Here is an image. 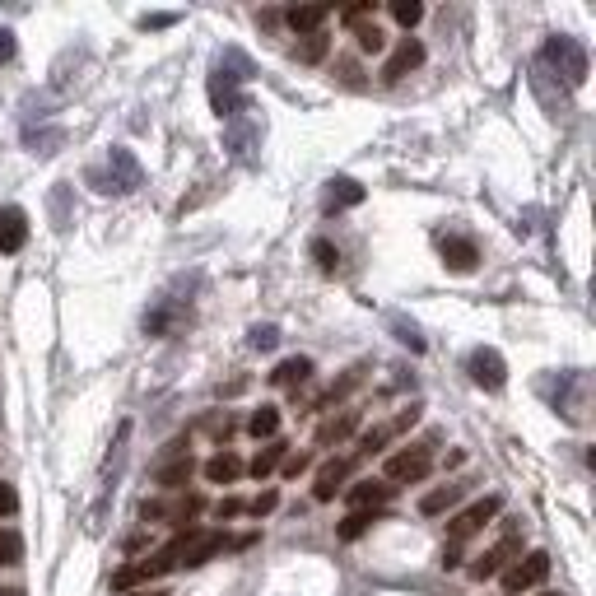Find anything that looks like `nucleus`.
Wrapping results in <instances>:
<instances>
[{
    "instance_id": "obj_1",
    "label": "nucleus",
    "mask_w": 596,
    "mask_h": 596,
    "mask_svg": "<svg viewBox=\"0 0 596 596\" xmlns=\"http://www.w3.org/2000/svg\"><path fill=\"white\" fill-rule=\"evenodd\" d=\"M219 550H229V536H224V531H182V536H173L154 559L117 569L112 573V587H117V592H131L136 583L163 578V573H173V569H201L205 559H215Z\"/></svg>"
},
{
    "instance_id": "obj_2",
    "label": "nucleus",
    "mask_w": 596,
    "mask_h": 596,
    "mask_svg": "<svg viewBox=\"0 0 596 596\" xmlns=\"http://www.w3.org/2000/svg\"><path fill=\"white\" fill-rule=\"evenodd\" d=\"M434 443H438V434H429V438H420V443H406L401 452H392L387 466H382V480H387V485H420L424 475L434 471Z\"/></svg>"
},
{
    "instance_id": "obj_3",
    "label": "nucleus",
    "mask_w": 596,
    "mask_h": 596,
    "mask_svg": "<svg viewBox=\"0 0 596 596\" xmlns=\"http://www.w3.org/2000/svg\"><path fill=\"white\" fill-rule=\"evenodd\" d=\"M499 508H503L499 494H485V499H475L471 508H461V513L447 522V541H452V550H457V545H466L471 536H480V531H485L489 522L499 517Z\"/></svg>"
},
{
    "instance_id": "obj_4",
    "label": "nucleus",
    "mask_w": 596,
    "mask_h": 596,
    "mask_svg": "<svg viewBox=\"0 0 596 596\" xmlns=\"http://www.w3.org/2000/svg\"><path fill=\"white\" fill-rule=\"evenodd\" d=\"M545 578H550V555H545V550H531V555L513 559V564L503 569V592L522 596V592H531V587H541Z\"/></svg>"
},
{
    "instance_id": "obj_5",
    "label": "nucleus",
    "mask_w": 596,
    "mask_h": 596,
    "mask_svg": "<svg viewBox=\"0 0 596 596\" xmlns=\"http://www.w3.org/2000/svg\"><path fill=\"white\" fill-rule=\"evenodd\" d=\"M545 61H550V66H555L559 75L573 84V89L587 80V52L573 38H564V33H555V38L545 42Z\"/></svg>"
},
{
    "instance_id": "obj_6",
    "label": "nucleus",
    "mask_w": 596,
    "mask_h": 596,
    "mask_svg": "<svg viewBox=\"0 0 596 596\" xmlns=\"http://www.w3.org/2000/svg\"><path fill=\"white\" fill-rule=\"evenodd\" d=\"M420 401H415V406H406V410H396L392 420H382L378 429H368L364 438H359V452H364V457H373V452H382V447L387 443H396V438L401 434H410V429H415V424H420Z\"/></svg>"
},
{
    "instance_id": "obj_7",
    "label": "nucleus",
    "mask_w": 596,
    "mask_h": 596,
    "mask_svg": "<svg viewBox=\"0 0 596 596\" xmlns=\"http://www.w3.org/2000/svg\"><path fill=\"white\" fill-rule=\"evenodd\" d=\"M513 559H522V536H517V531L508 527V531H503V541H494V545H489L485 555L475 559V564H471V569H466V573H471V578H480V583H485V578H499V573L508 569Z\"/></svg>"
},
{
    "instance_id": "obj_8",
    "label": "nucleus",
    "mask_w": 596,
    "mask_h": 596,
    "mask_svg": "<svg viewBox=\"0 0 596 596\" xmlns=\"http://www.w3.org/2000/svg\"><path fill=\"white\" fill-rule=\"evenodd\" d=\"M471 378H475V387H485V392H499L503 382H508V364H503V354L499 350H480L471 354Z\"/></svg>"
},
{
    "instance_id": "obj_9",
    "label": "nucleus",
    "mask_w": 596,
    "mask_h": 596,
    "mask_svg": "<svg viewBox=\"0 0 596 596\" xmlns=\"http://www.w3.org/2000/svg\"><path fill=\"white\" fill-rule=\"evenodd\" d=\"M196 513H201V499H196V494H182V499H168V503H145V508H140L145 522H191Z\"/></svg>"
},
{
    "instance_id": "obj_10",
    "label": "nucleus",
    "mask_w": 596,
    "mask_h": 596,
    "mask_svg": "<svg viewBox=\"0 0 596 596\" xmlns=\"http://www.w3.org/2000/svg\"><path fill=\"white\" fill-rule=\"evenodd\" d=\"M350 471H354V457H336V461H326L322 471H317V485H312V499L317 503H331L336 499V489L350 480Z\"/></svg>"
},
{
    "instance_id": "obj_11",
    "label": "nucleus",
    "mask_w": 596,
    "mask_h": 596,
    "mask_svg": "<svg viewBox=\"0 0 596 596\" xmlns=\"http://www.w3.org/2000/svg\"><path fill=\"white\" fill-rule=\"evenodd\" d=\"M415 66H424V47L415 38H401V47H396L392 52V61H387V66H382V80L387 84H396V80H406L410 70Z\"/></svg>"
},
{
    "instance_id": "obj_12",
    "label": "nucleus",
    "mask_w": 596,
    "mask_h": 596,
    "mask_svg": "<svg viewBox=\"0 0 596 596\" xmlns=\"http://www.w3.org/2000/svg\"><path fill=\"white\" fill-rule=\"evenodd\" d=\"M28 243V215L19 205H0V252H19Z\"/></svg>"
},
{
    "instance_id": "obj_13",
    "label": "nucleus",
    "mask_w": 596,
    "mask_h": 596,
    "mask_svg": "<svg viewBox=\"0 0 596 596\" xmlns=\"http://www.w3.org/2000/svg\"><path fill=\"white\" fill-rule=\"evenodd\" d=\"M359 420H364V410H340L336 420H326L322 429H317V438H312V443L317 447H331V443H345V438L354 434V429H359Z\"/></svg>"
},
{
    "instance_id": "obj_14",
    "label": "nucleus",
    "mask_w": 596,
    "mask_h": 596,
    "mask_svg": "<svg viewBox=\"0 0 596 596\" xmlns=\"http://www.w3.org/2000/svg\"><path fill=\"white\" fill-rule=\"evenodd\" d=\"M243 471H247L243 457H233L229 447H224V452H215V457L205 461V480H210V485H233V480H238Z\"/></svg>"
},
{
    "instance_id": "obj_15",
    "label": "nucleus",
    "mask_w": 596,
    "mask_h": 596,
    "mask_svg": "<svg viewBox=\"0 0 596 596\" xmlns=\"http://www.w3.org/2000/svg\"><path fill=\"white\" fill-rule=\"evenodd\" d=\"M475 243L471 238H443V266L447 271H457V275H466V271H475Z\"/></svg>"
},
{
    "instance_id": "obj_16",
    "label": "nucleus",
    "mask_w": 596,
    "mask_h": 596,
    "mask_svg": "<svg viewBox=\"0 0 596 596\" xmlns=\"http://www.w3.org/2000/svg\"><path fill=\"white\" fill-rule=\"evenodd\" d=\"M392 494L396 485H387V480H359V485H350V508H382Z\"/></svg>"
},
{
    "instance_id": "obj_17",
    "label": "nucleus",
    "mask_w": 596,
    "mask_h": 596,
    "mask_svg": "<svg viewBox=\"0 0 596 596\" xmlns=\"http://www.w3.org/2000/svg\"><path fill=\"white\" fill-rule=\"evenodd\" d=\"M378 522H387V513H382V508H354V513L336 527V536H340V541H359V536H364L368 527H378Z\"/></svg>"
},
{
    "instance_id": "obj_18",
    "label": "nucleus",
    "mask_w": 596,
    "mask_h": 596,
    "mask_svg": "<svg viewBox=\"0 0 596 596\" xmlns=\"http://www.w3.org/2000/svg\"><path fill=\"white\" fill-rule=\"evenodd\" d=\"M364 373H368L364 364H354L350 373H345V378H340V382H331V387H326V392L317 396V401H312V410H331V406H336V401H345V396H350L354 387L364 382Z\"/></svg>"
},
{
    "instance_id": "obj_19",
    "label": "nucleus",
    "mask_w": 596,
    "mask_h": 596,
    "mask_svg": "<svg viewBox=\"0 0 596 596\" xmlns=\"http://www.w3.org/2000/svg\"><path fill=\"white\" fill-rule=\"evenodd\" d=\"M285 19H289V28H294V33H303V38H308V33H322V24L331 19V10H326V5H303V10H289Z\"/></svg>"
},
{
    "instance_id": "obj_20",
    "label": "nucleus",
    "mask_w": 596,
    "mask_h": 596,
    "mask_svg": "<svg viewBox=\"0 0 596 596\" xmlns=\"http://www.w3.org/2000/svg\"><path fill=\"white\" fill-rule=\"evenodd\" d=\"M461 494H466V485H438V489H429V494L420 499V513H424V517L447 513V508H452V503H457Z\"/></svg>"
},
{
    "instance_id": "obj_21",
    "label": "nucleus",
    "mask_w": 596,
    "mask_h": 596,
    "mask_svg": "<svg viewBox=\"0 0 596 596\" xmlns=\"http://www.w3.org/2000/svg\"><path fill=\"white\" fill-rule=\"evenodd\" d=\"M312 378V359H285V364L271 373L275 387H303Z\"/></svg>"
},
{
    "instance_id": "obj_22",
    "label": "nucleus",
    "mask_w": 596,
    "mask_h": 596,
    "mask_svg": "<svg viewBox=\"0 0 596 596\" xmlns=\"http://www.w3.org/2000/svg\"><path fill=\"white\" fill-rule=\"evenodd\" d=\"M191 471H196V461H191V452H177L173 466H159V485L163 489H182L191 480Z\"/></svg>"
},
{
    "instance_id": "obj_23",
    "label": "nucleus",
    "mask_w": 596,
    "mask_h": 596,
    "mask_svg": "<svg viewBox=\"0 0 596 596\" xmlns=\"http://www.w3.org/2000/svg\"><path fill=\"white\" fill-rule=\"evenodd\" d=\"M359 201H364V187H359V182H350V177H336V182H331V191H326V210L359 205Z\"/></svg>"
},
{
    "instance_id": "obj_24",
    "label": "nucleus",
    "mask_w": 596,
    "mask_h": 596,
    "mask_svg": "<svg viewBox=\"0 0 596 596\" xmlns=\"http://www.w3.org/2000/svg\"><path fill=\"white\" fill-rule=\"evenodd\" d=\"M285 457H289V443H280V438H275L271 447H261L257 457H252V466H247V471H252V475H257V480H261V475H271V471H275V466H280V461H285Z\"/></svg>"
},
{
    "instance_id": "obj_25",
    "label": "nucleus",
    "mask_w": 596,
    "mask_h": 596,
    "mask_svg": "<svg viewBox=\"0 0 596 596\" xmlns=\"http://www.w3.org/2000/svg\"><path fill=\"white\" fill-rule=\"evenodd\" d=\"M326 47H331V38H326V33H308V38L294 47V56L303 61V66H317V61L326 56Z\"/></svg>"
},
{
    "instance_id": "obj_26",
    "label": "nucleus",
    "mask_w": 596,
    "mask_h": 596,
    "mask_svg": "<svg viewBox=\"0 0 596 596\" xmlns=\"http://www.w3.org/2000/svg\"><path fill=\"white\" fill-rule=\"evenodd\" d=\"M247 429H252V438H275V429H280V410L275 406H261L252 420H247Z\"/></svg>"
},
{
    "instance_id": "obj_27",
    "label": "nucleus",
    "mask_w": 596,
    "mask_h": 596,
    "mask_svg": "<svg viewBox=\"0 0 596 596\" xmlns=\"http://www.w3.org/2000/svg\"><path fill=\"white\" fill-rule=\"evenodd\" d=\"M19 559H24V536L0 527V564H19Z\"/></svg>"
},
{
    "instance_id": "obj_28",
    "label": "nucleus",
    "mask_w": 596,
    "mask_h": 596,
    "mask_svg": "<svg viewBox=\"0 0 596 596\" xmlns=\"http://www.w3.org/2000/svg\"><path fill=\"white\" fill-rule=\"evenodd\" d=\"M392 19L401 28H415L424 19V5H420V0H392Z\"/></svg>"
},
{
    "instance_id": "obj_29",
    "label": "nucleus",
    "mask_w": 596,
    "mask_h": 596,
    "mask_svg": "<svg viewBox=\"0 0 596 596\" xmlns=\"http://www.w3.org/2000/svg\"><path fill=\"white\" fill-rule=\"evenodd\" d=\"M359 47H364V52H382V47H387V33H382L378 24H359Z\"/></svg>"
},
{
    "instance_id": "obj_30",
    "label": "nucleus",
    "mask_w": 596,
    "mask_h": 596,
    "mask_svg": "<svg viewBox=\"0 0 596 596\" xmlns=\"http://www.w3.org/2000/svg\"><path fill=\"white\" fill-rule=\"evenodd\" d=\"M312 257L322 261V271H336V266H340V252H336V247H331V243H322V238L312 243Z\"/></svg>"
},
{
    "instance_id": "obj_31",
    "label": "nucleus",
    "mask_w": 596,
    "mask_h": 596,
    "mask_svg": "<svg viewBox=\"0 0 596 596\" xmlns=\"http://www.w3.org/2000/svg\"><path fill=\"white\" fill-rule=\"evenodd\" d=\"M373 14H378V5H350V10H340V19H345V24H364Z\"/></svg>"
},
{
    "instance_id": "obj_32",
    "label": "nucleus",
    "mask_w": 596,
    "mask_h": 596,
    "mask_svg": "<svg viewBox=\"0 0 596 596\" xmlns=\"http://www.w3.org/2000/svg\"><path fill=\"white\" fill-rule=\"evenodd\" d=\"M14 508H19V494H14V485H5V480H0V517H10Z\"/></svg>"
},
{
    "instance_id": "obj_33",
    "label": "nucleus",
    "mask_w": 596,
    "mask_h": 596,
    "mask_svg": "<svg viewBox=\"0 0 596 596\" xmlns=\"http://www.w3.org/2000/svg\"><path fill=\"white\" fill-rule=\"evenodd\" d=\"M275 499H280V494H275V489H266V494H261V499H252V503H247V513H271V508H275Z\"/></svg>"
},
{
    "instance_id": "obj_34",
    "label": "nucleus",
    "mask_w": 596,
    "mask_h": 596,
    "mask_svg": "<svg viewBox=\"0 0 596 596\" xmlns=\"http://www.w3.org/2000/svg\"><path fill=\"white\" fill-rule=\"evenodd\" d=\"M215 513H219V517H238V513H247V503H243V499H224Z\"/></svg>"
},
{
    "instance_id": "obj_35",
    "label": "nucleus",
    "mask_w": 596,
    "mask_h": 596,
    "mask_svg": "<svg viewBox=\"0 0 596 596\" xmlns=\"http://www.w3.org/2000/svg\"><path fill=\"white\" fill-rule=\"evenodd\" d=\"M0 61H14V33L0 28Z\"/></svg>"
},
{
    "instance_id": "obj_36",
    "label": "nucleus",
    "mask_w": 596,
    "mask_h": 596,
    "mask_svg": "<svg viewBox=\"0 0 596 596\" xmlns=\"http://www.w3.org/2000/svg\"><path fill=\"white\" fill-rule=\"evenodd\" d=\"M173 19H177V14H145L140 24H145V28H168V24H173Z\"/></svg>"
},
{
    "instance_id": "obj_37",
    "label": "nucleus",
    "mask_w": 596,
    "mask_h": 596,
    "mask_svg": "<svg viewBox=\"0 0 596 596\" xmlns=\"http://www.w3.org/2000/svg\"><path fill=\"white\" fill-rule=\"evenodd\" d=\"M298 471H308V457L298 452V457H285V475H298Z\"/></svg>"
},
{
    "instance_id": "obj_38",
    "label": "nucleus",
    "mask_w": 596,
    "mask_h": 596,
    "mask_svg": "<svg viewBox=\"0 0 596 596\" xmlns=\"http://www.w3.org/2000/svg\"><path fill=\"white\" fill-rule=\"evenodd\" d=\"M122 596H168V592H122Z\"/></svg>"
},
{
    "instance_id": "obj_39",
    "label": "nucleus",
    "mask_w": 596,
    "mask_h": 596,
    "mask_svg": "<svg viewBox=\"0 0 596 596\" xmlns=\"http://www.w3.org/2000/svg\"><path fill=\"white\" fill-rule=\"evenodd\" d=\"M541 596H559V592H541Z\"/></svg>"
}]
</instances>
